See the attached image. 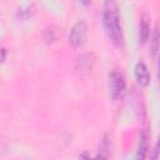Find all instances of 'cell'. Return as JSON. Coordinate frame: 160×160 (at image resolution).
I'll use <instances>...</instances> for the list:
<instances>
[{
	"instance_id": "5b68a950",
	"label": "cell",
	"mask_w": 160,
	"mask_h": 160,
	"mask_svg": "<svg viewBox=\"0 0 160 160\" xmlns=\"http://www.w3.org/2000/svg\"><path fill=\"white\" fill-rule=\"evenodd\" d=\"M135 78L140 86H148L150 84V72L144 62H138L135 66Z\"/></svg>"
},
{
	"instance_id": "52a82bcc",
	"label": "cell",
	"mask_w": 160,
	"mask_h": 160,
	"mask_svg": "<svg viewBox=\"0 0 160 160\" xmlns=\"http://www.w3.org/2000/svg\"><path fill=\"white\" fill-rule=\"evenodd\" d=\"M60 38V29L55 25H50V26H46L44 29V32H42V39L46 44H52L55 42L58 39Z\"/></svg>"
},
{
	"instance_id": "9a60e30c",
	"label": "cell",
	"mask_w": 160,
	"mask_h": 160,
	"mask_svg": "<svg viewBox=\"0 0 160 160\" xmlns=\"http://www.w3.org/2000/svg\"><path fill=\"white\" fill-rule=\"evenodd\" d=\"M80 1H81V2H82V4H84V5H89V4H90V1H91V0H80Z\"/></svg>"
},
{
	"instance_id": "ba28073f",
	"label": "cell",
	"mask_w": 160,
	"mask_h": 160,
	"mask_svg": "<svg viewBox=\"0 0 160 160\" xmlns=\"http://www.w3.org/2000/svg\"><path fill=\"white\" fill-rule=\"evenodd\" d=\"M110 155V138L109 134H105L102 136V140L100 142L99 146V152L96 155V158H102V159H108Z\"/></svg>"
},
{
	"instance_id": "3957f363",
	"label": "cell",
	"mask_w": 160,
	"mask_h": 160,
	"mask_svg": "<svg viewBox=\"0 0 160 160\" xmlns=\"http://www.w3.org/2000/svg\"><path fill=\"white\" fill-rule=\"evenodd\" d=\"M124 89H125V79L122 74L119 72L118 70L111 71L109 75V90H110L111 98L116 100L122 94Z\"/></svg>"
},
{
	"instance_id": "8992f818",
	"label": "cell",
	"mask_w": 160,
	"mask_h": 160,
	"mask_svg": "<svg viewBox=\"0 0 160 160\" xmlns=\"http://www.w3.org/2000/svg\"><path fill=\"white\" fill-rule=\"evenodd\" d=\"M150 36V16L148 14H144L140 20V28H139V39L141 44H145L149 40Z\"/></svg>"
},
{
	"instance_id": "8fae6325",
	"label": "cell",
	"mask_w": 160,
	"mask_h": 160,
	"mask_svg": "<svg viewBox=\"0 0 160 160\" xmlns=\"http://www.w3.org/2000/svg\"><path fill=\"white\" fill-rule=\"evenodd\" d=\"M32 12H34V6H32V5H29V6H26L25 9H20L19 16H20L21 19H28V18H30V16L32 15Z\"/></svg>"
},
{
	"instance_id": "7c38bea8",
	"label": "cell",
	"mask_w": 160,
	"mask_h": 160,
	"mask_svg": "<svg viewBox=\"0 0 160 160\" xmlns=\"http://www.w3.org/2000/svg\"><path fill=\"white\" fill-rule=\"evenodd\" d=\"M6 54H8L6 49L1 48V49H0V64H1V62H4V60L6 59Z\"/></svg>"
},
{
	"instance_id": "6da1fadb",
	"label": "cell",
	"mask_w": 160,
	"mask_h": 160,
	"mask_svg": "<svg viewBox=\"0 0 160 160\" xmlns=\"http://www.w3.org/2000/svg\"><path fill=\"white\" fill-rule=\"evenodd\" d=\"M102 21H104V28H105V31H106L109 39L112 41L114 45L121 46L124 42V36H122V29H121V24H120L118 6L114 0L105 1Z\"/></svg>"
},
{
	"instance_id": "9c48e42d",
	"label": "cell",
	"mask_w": 160,
	"mask_h": 160,
	"mask_svg": "<svg viewBox=\"0 0 160 160\" xmlns=\"http://www.w3.org/2000/svg\"><path fill=\"white\" fill-rule=\"evenodd\" d=\"M146 150H148V134H146V131H144L141 134V136H140V144H139L136 158L138 159H145Z\"/></svg>"
},
{
	"instance_id": "277c9868",
	"label": "cell",
	"mask_w": 160,
	"mask_h": 160,
	"mask_svg": "<svg viewBox=\"0 0 160 160\" xmlns=\"http://www.w3.org/2000/svg\"><path fill=\"white\" fill-rule=\"evenodd\" d=\"M95 65V55L92 52H85L76 59L75 69L80 75H88L92 71Z\"/></svg>"
},
{
	"instance_id": "5bb4252c",
	"label": "cell",
	"mask_w": 160,
	"mask_h": 160,
	"mask_svg": "<svg viewBox=\"0 0 160 160\" xmlns=\"http://www.w3.org/2000/svg\"><path fill=\"white\" fill-rule=\"evenodd\" d=\"M79 158H90V155L89 154H86V152H84V154H80V156Z\"/></svg>"
},
{
	"instance_id": "7a4b0ae2",
	"label": "cell",
	"mask_w": 160,
	"mask_h": 160,
	"mask_svg": "<svg viewBox=\"0 0 160 160\" xmlns=\"http://www.w3.org/2000/svg\"><path fill=\"white\" fill-rule=\"evenodd\" d=\"M88 35V25L85 21H78L70 30L69 42L74 48H80L85 44Z\"/></svg>"
},
{
	"instance_id": "30bf717a",
	"label": "cell",
	"mask_w": 160,
	"mask_h": 160,
	"mask_svg": "<svg viewBox=\"0 0 160 160\" xmlns=\"http://www.w3.org/2000/svg\"><path fill=\"white\" fill-rule=\"evenodd\" d=\"M151 51H152V56L156 58L158 56V51H159V29L158 26L154 30L152 34V40H151Z\"/></svg>"
},
{
	"instance_id": "4fadbf2b",
	"label": "cell",
	"mask_w": 160,
	"mask_h": 160,
	"mask_svg": "<svg viewBox=\"0 0 160 160\" xmlns=\"http://www.w3.org/2000/svg\"><path fill=\"white\" fill-rule=\"evenodd\" d=\"M156 158H158V144L154 148V156H152V159H156Z\"/></svg>"
}]
</instances>
